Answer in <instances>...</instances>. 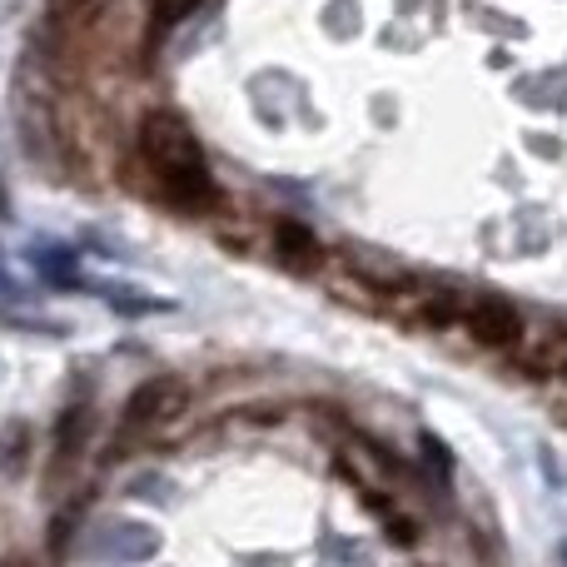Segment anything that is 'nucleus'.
Instances as JSON below:
<instances>
[{"instance_id":"f257e3e1","label":"nucleus","mask_w":567,"mask_h":567,"mask_svg":"<svg viewBox=\"0 0 567 567\" xmlns=\"http://www.w3.org/2000/svg\"><path fill=\"white\" fill-rule=\"evenodd\" d=\"M140 155H145L150 175L169 189V199L179 209L205 215V209L219 205V185L205 165V150L195 145V135H189V125L179 115H169V110L145 115V125H140Z\"/></svg>"},{"instance_id":"f03ea898","label":"nucleus","mask_w":567,"mask_h":567,"mask_svg":"<svg viewBox=\"0 0 567 567\" xmlns=\"http://www.w3.org/2000/svg\"><path fill=\"white\" fill-rule=\"evenodd\" d=\"M185 403H189V389L179 379L140 383V393L125 403V413H120V439H125V443L150 439V433H159L165 423H175L179 413H185Z\"/></svg>"},{"instance_id":"7ed1b4c3","label":"nucleus","mask_w":567,"mask_h":567,"mask_svg":"<svg viewBox=\"0 0 567 567\" xmlns=\"http://www.w3.org/2000/svg\"><path fill=\"white\" fill-rule=\"evenodd\" d=\"M389 303L403 313V319L423 323V329H453L468 313V299L453 289H439V284H399L389 293Z\"/></svg>"},{"instance_id":"20e7f679","label":"nucleus","mask_w":567,"mask_h":567,"mask_svg":"<svg viewBox=\"0 0 567 567\" xmlns=\"http://www.w3.org/2000/svg\"><path fill=\"white\" fill-rule=\"evenodd\" d=\"M463 329H468L478 343H488V349H518V339H523L518 309L503 299H468Z\"/></svg>"},{"instance_id":"39448f33","label":"nucleus","mask_w":567,"mask_h":567,"mask_svg":"<svg viewBox=\"0 0 567 567\" xmlns=\"http://www.w3.org/2000/svg\"><path fill=\"white\" fill-rule=\"evenodd\" d=\"M275 239H279V255L289 259L293 269H313V265H319V245H313V235L303 225L284 219V225H275Z\"/></svg>"},{"instance_id":"423d86ee","label":"nucleus","mask_w":567,"mask_h":567,"mask_svg":"<svg viewBox=\"0 0 567 567\" xmlns=\"http://www.w3.org/2000/svg\"><path fill=\"white\" fill-rule=\"evenodd\" d=\"M100 0H45V25L55 30V35H70V30H80L90 16H95Z\"/></svg>"},{"instance_id":"0eeeda50","label":"nucleus","mask_w":567,"mask_h":567,"mask_svg":"<svg viewBox=\"0 0 567 567\" xmlns=\"http://www.w3.org/2000/svg\"><path fill=\"white\" fill-rule=\"evenodd\" d=\"M205 6V0H155V10H150V35H169V30L179 25L185 16H195V10Z\"/></svg>"}]
</instances>
